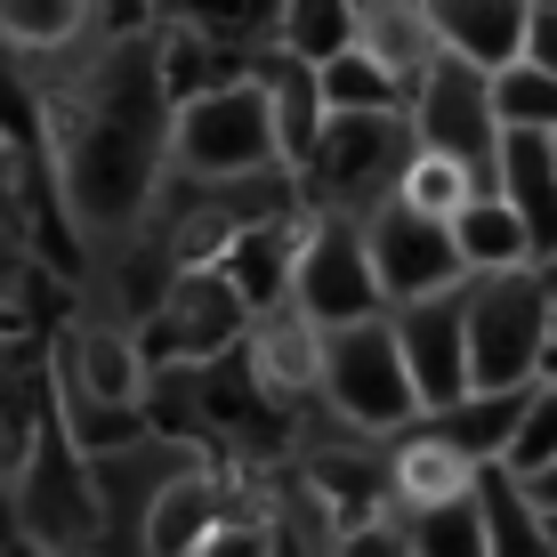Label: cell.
I'll list each match as a JSON object with an SVG mask.
<instances>
[{"label":"cell","mask_w":557,"mask_h":557,"mask_svg":"<svg viewBox=\"0 0 557 557\" xmlns=\"http://www.w3.org/2000/svg\"><path fill=\"white\" fill-rule=\"evenodd\" d=\"M0 557H57V549H49V542H33V533L9 517V502H0Z\"/></svg>","instance_id":"cell-36"},{"label":"cell","mask_w":557,"mask_h":557,"mask_svg":"<svg viewBox=\"0 0 557 557\" xmlns=\"http://www.w3.org/2000/svg\"><path fill=\"white\" fill-rule=\"evenodd\" d=\"M16 332H25V307H16V299H0V339H16Z\"/></svg>","instance_id":"cell-39"},{"label":"cell","mask_w":557,"mask_h":557,"mask_svg":"<svg viewBox=\"0 0 557 557\" xmlns=\"http://www.w3.org/2000/svg\"><path fill=\"white\" fill-rule=\"evenodd\" d=\"M356 41H363V9H348V0H292V9H275V49L307 73L339 65Z\"/></svg>","instance_id":"cell-21"},{"label":"cell","mask_w":557,"mask_h":557,"mask_svg":"<svg viewBox=\"0 0 557 557\" xmlns=\"http://www.w3.org/2000/svg\"><path fill=\"white\" fill-rule=\"evenodd\" d=\"M243 348H251L259 380H267V388H275V396H292V388H307V380L323 372V356H315L323 339H315V323H307L299 307H292V315H267L259 332L243 339Z\"/></svg>","instance_id":"cell-24"},{"label":"cell","mask_w":557,"mask_h":557,"mask_svg":"<svg viewBox=\"0 0 557 557\" xmlns=\"http://www.w3.org/2000/svg\"><path fill=\"white\" fill-rule=\"evenodd\" d=\"M243 323H251V307L235 299V283L219 275V267H186L178 283H170V299H162V315L138 332V356H146V372H162V363H219V356H235L243 348Z\"/></svg>","instance_id":"cell-7"},{"label":"cell","mask_w":557,"mask_h":557,"mask_svg":"<svg viewBox=\"0 0 557 557\" xmlns=\"http://www.w3.org/2000/svg\"><path fill=\"white\" fill-rule=\"evenodd\" d=\"M525 65L557 82V0H533V25H525Z\"/></svg>","instance_id":"cell-34"},{"label":"cell","mask_w":557,"mask_h":557,"mask_svg":"<svg viewBox=\"0 0 557 557\" xmlns=\"http://www.w3.org/2000/svg\"><path fill=\"white\" fill-rule=\"evenodd\" d=\"M89 25L82 0H0V41L16 49H65Z\"/></svg>","instance_id":"cell-30"},{"label":"cell","mask_w":557,"mask_h":557,"mask_svg":"<svg viewBox=\"0 0 557 557\" xmlns=\"http://www.w3.org/2000/svg\"><path fill=\"white\" fill-rule=\"evenodd\" d=\"M16 275H25V251H16V226L0 219V299H16V292H9Z\"/></svg>","instance_id":"cell-37"},{"label":"cell","mask_w":557,"mask_h":557,"mask_svg":"<svg viewBox=\"0 0 557 557\" xmlns=\"http://www.w3.org/2000/svg\"><path fill=\"white\" fill-rule=\"evenodd\" d=\"M549 292L542 275L469 283V396H517L549 380Z\"/></svg>","instance_id":"cell-3"},{"label":"cell","mask_w":557,"mask_h":557,"mask_svg":"<svg viewBox=\"0 0 557 557\" xmlns=\"http://www.w3.org/2000/svg\"><path fill=\"white\" fill-rule=\"evenodd\" d=\"M57 412H65L73 453H122V445L146 436V412H113V405H98V396H82L73 372H57Z\"/></svg>","instance_id":"cell-26"},{"label":"cell","mask_w":557,"mask_h":557,"mask_svg":"<svg viewBox=\"0 0 557 557\" xmlns=\"http://www.w3.org/2000/svg\"><path fill=\"white\" fill-rule=\"evenodd\" d=\"M405 542H412V557H493L476 493H460V502H445V509H412L405 517Z\"/></svg>","instance_id":"cell-28"},{"label":"cell","mask_w":557,"mask_h":557,"mask_svg":"<svg viewBox=\"0 0 557 557\" xmlns=\"http://www.w3.org/2000/svg\"><path fill=\"white\" fill-rule=\"evenodd\" d=\"M363 57H372L380 73H388L405 98H420V82H429L436 65H445V49H436V25L429 9H412V0H372L363 9Z\"/></svg>","instance_id":"cell-14"},{"label":"cell","mask_w":557,"mask_h":557,"mask_svg":"<svg viewBox=\"0 0 557 557\" xmlns=\"http://www.w3.org/2000/svg\"><path fill=\"white\" fill-rule=\"evenodd\" d=\"M525 405H533V388H517V396H460L453 412L429 420V436H436V445H453L469 469H502L509 445H517V420H525Z\"/></svg>","instance_id":"cell-16"},{"label":"cell","mask_w":557,"mask_h":557,"mask_svg":"<svg viewBox=\"0 0 557 557\" xmlns=\"http://www.w3.org/2000/svg\"><path fill=\"white\" fill-rule=\"evenodd\" d=\"M476 509H485V549L493 557H557V525L533 509V493L509 469H476Z\"/></svg>","instance_id":"cell-20"},{"label":"cell","mask_w":557,"mask_h":557,"mask_svg":"<svg viewBox=\"0 0 557 557\" xmlns=\"http://www.w3.org/2000/svg\"><path fill=\"white\" fill-rule=\"evenodd\" d=\"M178 106L162 89V33L113 41L73 89L49 98V146L73 226H138L170 162Z\"/></svg>","instance_id":"cell-1"},{"label":"cell","mask_w":557,"mask_h":557,"mask_svg":"<svg viewBox=\"0 0 557 557\" xmlns=\"http://www.w3.org/2000/svg\"><path fill=\"white\" fill-rule=\"evenodd\" d=\"M259 89H267V106H275V129H283V162H307L315 153V129H323V89H315V73L307 65H292V57H259Z\"/></svg>","instance_id":"cell-23"},{"label":"cell","mask_w":557,"mask_h":557,"mask_svg":"<svg viewBox=\"0 0 557 557\" xmlns=\"http://www.w3.org/2000/svg\"><path fill=\"white\" fill-rule=\"evenodd\" d=\"M412 138L420 153H445V162H460L476 186L493 195V162H502V113H493V82L469 65H436L429 82H420L412 98Z\"/></svg>","instance_id":"cell-8"},{"label":"cell","mask_w":557,"mask_h":557,"mask_svg":"<svg viewBox=\"0 0 557 557\" xmlns=\"http://www.w3.org/2000/svg\"><path fill=\"white\" fill-rule=\"evenodd\" d=\"M339 557H412V542H405V525H363V533H339Z\"/></svg>","instance_id":"cell-35"},{"label":"cell","mask_w":557,"mask_h":557,"mask_svg":"<svg viewBox=\"0 0 557 557\" xmlns=\"http://www.w3.org/2000/svg\"><path fill=\"white\" fill-rule=\"evenodd\" d=\"M429 25H436V49H445L453 65H469V73H485V82H502V73L525 65L533 0H436Z\"/></svg>","instance_id":"cell-12"},{"label":"cell","mask_w":557,"mask_h":557,"mask_svg":"<svg viewBox=\"0 0 557 557\" xmlns=\"http://www.w3.org/2000/svg\"><path fill=\"white\" fill-rule=\"evenodd\" d=\"M549 380H557V315H549Z\"/></svg>","instance_id":"cell-41"},{"label":"cell","mask_w":557,"mask_h":557,"mask_svg":"<svg viewBox=\"0 0 557 557\" xmlns=\"http://www.w3.org/2000/svg\"><path fill=\"white\" fill-rule=\"evenodd\" d=\"M485 186L469 178L460 162H445V153H412V170H405V186H396V202L420 210V219H436V226H453L460 210H469Z\"/></svg>","instance_id":"cell-29"},{"label":"cell","mask_w":557,"mask_h":557,"mask_svg":"<svg viewBox=\"0 0 557 557\" xmlns=\"http://www.w3.org/2000/svg\"><path fill=\"white\" fill-rule=\"evenodd\" d=\"M493 113H502V129H533V138H557V82L533 65H517L493 82Z\"/></svg>","instance_id":"cell-31"},{"label":"cell","mask_w":557,"mask_h":557,"mask_svg":"<svg viewBox=\"0 0 557 557\" xmlns=\"http://www.w3.org/2000/svg\"><path fill=\"white\" fill-rule=\"evenodd\" d=\"M493 195L517 210V226H525V243H533V267H549V259H557V138L502 129Z\"/></svg>","instance_id":"cell-13"},{"label":"cell","mask_w":557,"mask_h":557,"mask_svg":"<svg viewBox=\"0 0 557 557\" xmlns=\"http://www.w3.org/2000/svg\"><path fill=\"white\" fill-rule=\"evenodd\" d=\"M396 348L412 363V388H420V412H453L469 396V283L460 292H436V299H412L396 307Z\"/></svg>","instance_id":"cell-10"},{"label":"cell","mask_w":557,"mask_h":557,"mask_svg":"<svg viewBox=\"0 0 557 557\" xmlns=\"http://www.w3.org/2000/svg\"><path fill=\"white\" fill-rule=\"evenodd\" d=\"M412 153H420V138H412L405 113H323L315 153L299 162V186H307V202H323L332 219H356V210L372 219V210L396 202Z\"/></svg>","instance_id":"cell-2"},{"label":"cell","mask_w":557,"mask_h":557,"mask_svg":"<svg viewBox=\"0 0 557 557\" xmlns=\"http://www.w3.org/2000/svg\"><path fill=\"white\" fill-rule=\"evenodd\" d=\"M65 372L82 380V396H98V405L146 412V356H138V339H122V332H82Z\"/></svg>","instance_id":"cell-22"},{"label":"cell","mask_w":557,"mask_h":557,"mask_svg":"<svg viewBox=\"0 0 557 557\" xmlns=\"http://www.w3.org/2000/svg\"><path fill=\"white\" fill-rule=\"evenodd\" d=\"M525 493H533V509H542V517H549V525H557V460H549V469H542V476H533V485H525Z\"/></svg>","instance_id":"cell-38"},{"label":"cell","mask_w":557,"mask_h":557,"mask_svg":"<svg viewBox=\"0 0 557 557\" xmlns=\"http://www.w3.org/2000/svg\"><path fill=\"white\" fill-rule=\"evenodd\" d=\"M323 396L372 436H412L420 420V388H412V363L396 348V323L372 315V323H348V332H323Z\"/></svg>","instance_id":"cell-4"},{"label":"cell","mask_w":557,"mask_h":557,"mask_svg":"<svg viewBox=\"0 0 557 557\" xmlns=\"http://www.w3.org/2000/svg\"><path fill=\"white\" fill-rule=\"evenodd\" d=\"M292 307L315 323V339L380 315V275H372L363 219H315V226L299 235V259H292Z\"/></svg>","instance_id":"cell-6"},{"label":"cell","mask_w":557,"mask_h":557,"mask_svg":"<svg viewBox=\"0 0 557 557\" xmlns=\"http://www.w3.org/2000/svg\"><path fill=\"white\" fill-rule=\"evenodd\" d=\"M388 493L405 502V517L412 509H445V502H460V493H476V469L453 445H436L429 420H420L405 445H396V460H388Z\"/></svg>","instance_id":"cell-19"},{"label":"cell","mask_w":557,"mask_h":557,"mask_svg":"<svg viewBox=\"0 0 557 557\" xmlns=\"http://www.w3.org/2000/svg\"><path fill=\"white\" fill-rule=\"evenodd\" d=\"M25 533L33 542H82V533H98V493H89L82 453H73V436H65L57 388H49L41 436H33V460H25Z\"/></svg>","instance_id":"cell-11"},{"label":"cell","mask_w":557,"mask_h":557,"mask_svg":"<svg viewBox=\"0 0 557 557\" xmlns=\"http://www.w3.org/2000/svg\"><path fill=\"white\" fill-rule=\"evenodd\" d=\"M363 243H372V275H380V299L388 307H412V299H436V292H460L469 267L453 251V226L420 219V210L388 202L363 219Z\"/></svg>","instance_id":"cell-9"},{"label":"cell","mask_w":557,"mask_h":557,"mask_svg":"<svg viewBox=\"0 0 557 557\" xmlns=\"http://www.w3.org/2000/svg\"><path fill=\"white\" fill-rule=\"evenodd\" d=\"M315 89H323V113H412V98H405V89H396L363 49H348L339 65H323Z\"/></svg>","instance_id":"cell-27"},{"label":"cell","mask_w":557,"mask_h":557,"mask_svg":"<svg viewBox=\"0 0 557 557\" xmlns=\"http://www.w3.org/2000/svg\"><path fill=\"white\" fill-rule=\"evenodd\" d=\"M549 460H557V380H542V388H533V405H525V420H517V445H509L502 469L517 476V485H533Z\"/></svg>","instance_id":"cell-32"},{"label":"cell","mask_w":557,"mask_h":557,"mask_svg":"<svg viewBox=\"0 0 557 557\" xmlns=\"http://www.w3.org/2000/svg\"><path fill=\"white\" fill-rule=\"evenodd\" d=\"M170 153H178L195 178H275L283 170V129H275V106H267L259 73L210 89L178 113L170 129Z\"/></svg>","instance_id":"cell-5"},{"label":"cell","mask_w":557,"mask_h":557,"mask_svg":"<svg viewBox=\"0 0 557 557\" xmlns=\"http://www.w3.org/2000/svg\"><path fill=\"white\" fill-rule=\"evenodd\" d=\"M307 485H315V502L339 517V533H363V525H380V502H388V476H380L372 460H339V453H315Z\"/></svg>","instance_id":"cell-25"},{"label":"cell","mask_w":557,"mask_h":557,"mask_svg":"<svg viewBox=\"0 0 557 557\" xmlns=\"http://www.w3.org/2000/svg\"><path fill=\"white\" fill-rule=\"evenodd\" d=\"M453 251H460V267H469V283L525 275V267H533V243H525V226H517V210L502 195H476L453 219Z\"/></svg>","instance_id":"cell-17"},{"label":"cell","mask_w":557,"mask_h":557,"mask_svg":"<svg viewBox=\"0 0 557 557\" xmlns=\"http://www.w3.org/2000/svg\"><path fill=\"white\" fill-rule=\"evenodd\" d=\"M292 259H299V235L283 219H251L235 235V251L219 259V275L235 283V299L251 307V315H283V299H292Z\"/></svg>","instance_id":"cell-15"},{"label":"cell","mask_w":557,"mask_h":557,"mask_svg":"<svg viewBox=\"0 0 557 557\" xmlns=\"http://www.w3.org/2000/svg\"><path fill=\"white\" fill-rule=\"evenodd\" d=\"M226 493L210 485V476H170L162 493H153V509H146V557H195L210 533L226 525Z\"/></svg>","instance_id":"cell-18"},{"label":"cell","mask_w":557,"mask_h":557,"mask_svg":"<svg viewBox=\"0 0 557 557\" xmlns=\"http://www.w3.org/2000/svg\"><path fill=\"white\" fill-rule=\"evenodd\" d=\"M533 275H542V292H549V307H557V259H549V267H533Z\"/></svg>","instance_id":"cell-40"},{"label":"cell","mask_w":557,"mask_h":557,"mask_svg":"<svg viewBox=\"0 0 557 557\" xmlns=\"http://www.w3.org/2000/svg\"><path fill=\"white\" fill-rule=\"evenodd\" d=\"M195 557H283V542H275L267 525H235V517H226V525L210 533V542H202Z\"/></svg>","instance_id":"cell-33"}]
</instances>
